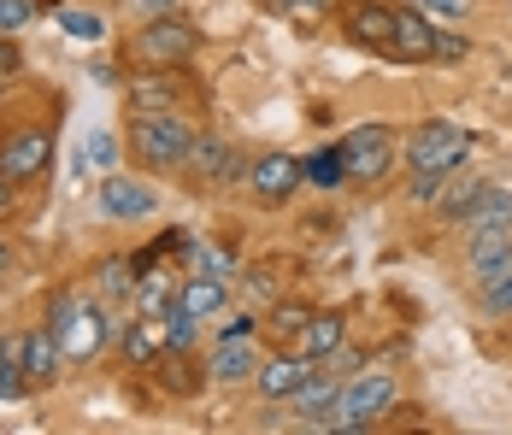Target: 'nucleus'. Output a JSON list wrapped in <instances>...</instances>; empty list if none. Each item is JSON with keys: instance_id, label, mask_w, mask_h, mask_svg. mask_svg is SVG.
<instances>
[{"instance_id": "obj_15", "label": "nucleus", "mask_w": 512, "mask_h": 435, "mask_svg": "<svg viewBox=\"0 0 512 435\" xmlns=\"http://www.w3.org/2000/svg\"><path fill=\"white\" fill-rule=\"evenodd\" d=\"M342 341H348V318H342V312H312L307 330L295 336V353H307L312 365H324Z\"/></svg>"}, {"instance_id": "obj_33", "label": "nucleus", "mask_w": 512, "mask_h": 435, "mask_svg": "<svg viewBox=\"0 0 512 435\" xmlns=\"http://www.w3.org/2000/svg\"><path fill=\"white\" fill-rule=\"evenodd\" d=\"M330 6H336V0H283V12H289V18H301V24H312V18H324Z\"/></svg>"}, {"instance_id": "obj_25", "label": "nucleus", "mask_w": 512, "mask_h": 435, "mask_svg": "<svg viewBox=\"0 0 512 435\" xmlns=\"http://www.w3.org/2000/svg\"><path fill=\"white\" fill-rule=\"evenodd\" d=\"M189 271H195V277H218V283H230V277H236V259H230L218 242H189Z\"/></svg>"}, {"instance_id": "obj_21", "label": "nucleus", "mask_w": 512, "mask_h": 435, "mask_svg": "<svg viewBox=\"0 0 512 435\" xmlns=\"http://www.w3.org/2000/svg\"><path fill=\"white\" fill-rule=\"evenodd\" d=\"M118 347H124V359H130V365H154L159 353L171 347V341H165V318H142V312H136V324L124 330Z\"/></svg>"}, {"instance_id": "obj_37", "label": "nucleus", "mask_w": 512, "mask_h": 435, "mask_svg": "<svg viewBox=\"0 0 512 435\" xmlns=\"http://www.w3.org/2000/svg\"><path fill=\"white\" fill-rule=\"evenodd\" d=\"M18 65H24V59H18V48L0 36V83H6V77H18Z\"/></svg>"}, {"instance_id": "obj_22", "label": "nucleus", "mask_w": 512, "mask_h": 435, "mask_svg": "<svg viewBox=\"0 0 512 435\" xmlns=\"http://www.w3.org/2000/svg\"><path fill=\"white\" fill-rule=\"evenodd\" d=\"M59 359H65V347H59V330H36V336H24V377L30 383H53V371H59Z\"/></svg>"}, {"instance_id": "obj_11", "label": "nucleus", "mask_w": 512, "mask_h": 435, "mask_svg": "<svg viewBox=\"0 0 512 435\" xmlns=\"http://www.w3.org/2000/svg\"><path fill=\"white\" fill-rule=\"evenodd\" d=\"M312 371H318V365H312L307 353H295V347H283V353H265V359H259V371H254V388L265 394V400H289V394H295V388L307 383Z\"/></svg>"}, {"instance_id": "obj_27", "label": "nucleus", "mask_w": 512, "mask_h": 435, "mask_svg": "<svg viewBox=\"0 0 512 435\" xmlns=\"http://www.w3.org/2000/svg\"><path fill=\"white\" fill-rule=\"evenodd\" d=\"M307 318H312V306H301V300H283V306H271L265 312V330L277 341H295L301 330H307Z\"/></svg>"}, {"instance_id": "obj_8", "label": "nucleus", "mask_w": 512, "mask_h": 435, "mask_svg": "<svg viewBox=\"0 0 512 435\" xmlns=\"http://www.w3.org/2000/svg\"><path fill=\"white\" fill-rule=\"evenodd\" d=\"M301 183H307V171H301L295 153H259L254 165H248V189H254L259 206H283Z\"/></svg>"}, {"instance_id": "obj_7", "label": "nucleus", "mask_w": 512, "mask_h": 435, "mask_svg": "<svg viewBox=\"0 0 512 435\" xmlns=\"http://www.w3.org/2000/svg\"><path fill=\"white\" fill-rule=\"evenodd\" d=\"M248 165H254V159H248V153H242V147H230L224 142V136H195V147H189V165H183V171H189V177H201V183H242V177H248Z\"/></svg>"}, {"instance_id": "obj_10", "label": "nucleus", "mask_w": 512, "mask_h": 435, "mask_svg": "<svg viewBox=\"0 0 512 435\" xmlns=\"http://www.w3.org/2000/svg\"><path fill=\"white\" fill-rule=\"evenodd\" d=\"M342 36L359 42V48L389 53L395 48V6H383V0H348L342 6Z\"/></svg>"}, {"instance_id": "obj_16", "label": "nucleus", "mask_w": 512, "mask_h": 435, "mask_svg": "<svg viewBox=\"0 0 512 435\" xmlns=\"http://www.w3.org/2000/svg\"><path fill=\"white\" fill-rule=\"evenodd\" d=\"M171 306H183L189 318H218V312L230 306V283H218V277H195V271H189Z\"/></svg>"}, {"instance_id": "obj_13", "label": "nucleus", "mask_w": 512, "mask_h": 435, "mask_svg": "<svg viewBox=\"0 0 512 435\" xmlns=\"http://www.w3.org/2000/svg\"><path fill=\"white\" fill-rule=\"evenodd\" d=\"M159 206V194L136 177H101V212L106 218H148Z\"/></svg>"}, {"instance_id": "obj_9", "label": "nucleus", "mask_w": 512, "mask_h": 435, "mask_svg": "<svg viewBox=\"0 0 512 435\" xmlns=\"http://www.w3.org/2000/svg\"><path fill=\"white\" fill-rule=\"evenodd\" d=\"M53 159V136L48 130H18V136H6V147H0V177L18 189V183H36L42 171H48Z\"/></svg>"}, {"instance_id": "obj_18", "label": "nucleus", "mask_w": 512, "mask_h": 435, "mask_svg": "<svg viewBox=\"0 0 512 435\" xmlns=\"http://www.w3.org/2000/svg\"><path fill=\"white\" fill-rule=\"evenodd\" d=\"M507 259H512V230H477L471 247H465V265H471V277H477V283H483V277H495Z\"/></svg>"}, {"instance_id": "obj_1", "label": "nucleus", "mask_w": 512, "mask_h": 435, "mask_svg": "<svg viewBox=\"0 0 512 435\" xmlns=\"http://www.w3.org/2000/svg\"><path fill=\"white\" fill-rule=\"evenodd\" d=\"M195 136L201 130L183 112H136V124H130V147H136V159L148 171H183Z\"/></svg>"}, {"instance_id": "obj_2", "label": "nucleus", "mask_w": 512, "mask_h": 435, "mask_svg": "<svg viewBox=\"0 0 512 435\" xmlns=\"http://www.w3.org/2000/svg\"><path fill=\"white\" fill-rule=\"evenodd\" d=\"M48 324L59 330V347H65V359H71V365H89V359L106 347V336H112L106 306H95V300H77V294H53Z\"/></svg>"}, {"instance_id": "obj_5", "label": "nucleus", "mask_w": 512, "mask_h": 435, "mask_svg": "<svg viewBox=\"0 0 512 435\" xmlns=\"http://www.w3.org/2000/svg\"><path fill=\"white\" fill-rule=\"evenodd\" d=\"M395 377L389 371H365L354 383H342V400H336V418H330V430H371L389 406H395Z\"/></svg>"}, {"instance_id": "obj_4", "label": "nucleus", "mask_w": 512, "mask_h": 435, "mask_svg": "<svg viewBox=\"0 0 512 435\" xmlns=\"http://www.w3.org/2000/svg\"><path fill=\"white\" fill-rule=\"evenodd\" d=\"M471 130L460 124H448V118H430V124H418L407 142V165L412 171H460L465 159H471Z\"/></svg>"}, {"instance_id": "obj_32", "label": "nucleus", "mask_w": 512, "mask_h": 435, "mask_svg": "<svg viewBox=\"0 0 512 435\" xmlns=\"http://www.w3.org/2000/svg\"><path fill=\"white\" fill-rule=\"evenodd\" d=\"M442 183H448V171H412V200H418V206H430V200H436V194H442Z\"/></svg>"}, {"instance_id": "obj_14", "label": "nucleus", "mask_w": 512, "mask_h": 435, "mask_svg": "<svg viewBox=\"0 0 512 435\" xmlns=\"http://www.w3.org/2000/svg\"><path fill=\"white\" fill-rule=\"evenodd\" d=\"M212 371V383H224V388H236V383H254V371H259V353H254V341L248 336H230V341H218V353L206 359Z\"/></svg>"}, {"instance_id": "obj_20", "label": "nucleus", "mask_w": 512, "mask_h": 435, "mask_svg": "<svg viewBox=\"0 0 512 435\" xmlns=\"http://www.w3.org/2000/svg\"><path fill=\"white\" fill-rule=\"evenodd\" d=\"M395 59H430L436 53V24L424 12H395Z\"/></svg>"}, {"instance_id": "obj_31", "label": "nucleus", "mask_w": 512, "mask_h": 435, "mask_svg": "<svg viewBox=\"0 0 512 435\" xmlns=\"http://www.w3.org/2000/svg\"><path fill=\"white\" fill-rule=\"evenodd\" d=\"M59 24H65L77 42H101V36H106V24L95 18V12H59Z\"/></svg>"}, {"instance_id": "obj_41", "label": "nucleus", "mask_w": 512, "mask_h": 435, "mask_svg": "<svg viewBox=\"0 0 512 435\" xmlns=\"http://www.w3.org/2000/svg\"><path fill=\"white\" fill-rule=\"evenodd\" d=\"M6 271H12V247L0 242V277H6Z\"/></svg>"}, {"instance_id": "obj_3", "label": "nucleus", "mask_w": 512, "mask_h": 435, "mask_svg": "<svg viewBox=\"0 0 512 435\" xmlns=\"http://www.w3.org/2000/svg\"><path fill=\"white\" fill-rule=\"evenodd\" d=\"M201 48V30L189 24V18H177V12H165V18H148L142 30H136V65H148V71H183V59Z\"/></svg>"}, {"instance_id": "obj_35", "label": "nucleus", "mask_w": 512, "mask_h": 435, "mask_svg": "<svg viewBox=\"0 0 512 435\" xmlns=\"http://www.w3.org/2000/svg\"><path fill=\"white\" fill-rule=\"evenodd\" d=\"M112 153H118V147H112V136H89V159H95L101 171H112Z\"/></svg>"}, {"instance_id": "obj_24", "label": "nucleus", "mask_w": 512, "mask_h": 435, "mask_svg": "<svg viewBox=\"0 0 512 435\" xmlns=\"http://www.w3.org/2000/svg\"><path fill=\"white\" fill-rule=\"evenodd\" d=\"M130 112H177V89H171V71L159 77H142L130 89Z\"/></svg>"}, {"instance_id": "obj_26", "label": "nucleus", "mask_w": 512, "mask_h": 435, "mask_svg": "<svg viewBox=\"0 0 512 435\" xmlns=\"http://www.w3.org/2000/svg\"><path fill=\"white\" fill-rule=\"evenodd\" d=\"M477 194H483V183H477V177H454V171H448V183H442V194H436V200H442V218H448V224H460L465 212H471V200H477Z\"/></svg>"}, {"instance_id": "obj_39", "label": "nucleus", "mask_w": 512, "mask_h": 435, "mask_svg": "<svg viewBox=\"0 0 512 435\" xmlns=\"http://www.w3.org/2000/svg\"><path fill=\"white\" fill-rule=\"evenodd\" d=\"M0 365H24V336H0Z\"/></svg>"}, {"instance_id": "obj_30", "label": "nucleus", "mask_w": 512, "mask_h": 435, "mask_svg": "<svg viewBox=\"0 0 512 435\" xmlns=\"http://www.w3.org/2000/svg\"><path fill=\"white\" fill-rule=\"evenodd\" d=\"M36 12H42L36 0H0V36H12V30H24V24H30Z\"/></svg>"}, {"instance_id": "obj_19", "label": "nucleus", "mask_w": 512, "mask_h": 435, "mask_svg": "<svg viewBox=\"0 0 512 435\" xmlns=\"http://www.w3.org/2000/svg\"><path fill=\"white\" fill-rule=\"evenodd\" d=\"M177 289H183V283H177V271H154V265H148V271L136 277V294H130V300H136V312H142V318H165V312H171V300H177Z\"/></svg>"}, {"instance_id": "obj_36", "label": "nucleus", "mask_w": 512, "mask_h": 435, "mask_svg": "<svg viewBox=\"0 0 512 435\" xmlns=\"http://www.w3.org/2000/svg\"><path fill=\"white\" fill-rule=\"evenodd\" d=\"M230 336H254V318H242V312L224 318V324H218V341H230Z\"/></svg>"}, {"instance_id": "obj_12", "label": "nucleus", "mask_w": 512, "mask_h": 435, "mask_svg": "<svg viewBox=\"0 0 512 435\" xmlns=\"http://www.w3.org/2000/svg\"><path fill=\"white\" fill-rule=\"evenodd\" d=\"M342 371H312L307 383L289 394V406H295V418L312 424V430H330V418H336V400H342V383H336Z\"/></svg>"}, {"instance_id": "obj_17", "label": "nucleus", "mask_w": 512, "mask_h": 435, "mask_svg": "<svg viewBox=\"0 0 512 435\" xmlns=\"http://www.w3.org/2000/svg\"><path fill=\"white\" fill-rule=\"evenodd\" d=\"M460 224H465V236H477V230H512V189L483 183V194L471 200V212H465Z\"/></svg>"}, {"instance_id": "obj_34", "label": "nucleus", "mask_w": 512, "mask_h": 435, "mask_svg": "<svg viewBox=\"0 0 512 435\" xmlns=\"http://www.w3.org/2000/svg\"><path fill=\"white\" fill-rule=\"evenodd\" d=\"M465 36H448V30H436V53H430V59H465Z\"/></svg>"}, {"instance_id": "obj_29", "label": "nucleus", "mask_w": 512, "mask_h": 435, "mask_svg": "<svg viewBox=\"0 0 512 435\" xmlns=\"http://www.w3.org/2000/svg\"><path fill=\"white\" fill-rule=\"evenodd\" d=\"M477 294H483V312H495V318H512V259L495 271V277H483L477 283Z\"/></svg>"}, {"instance_id": "obj_43", "label": "nucleus", "mask_w": 512, "mask_h": 435, "mask_svg": "<svg viewBox=\"0 0 512 435\" xmlns=\"http://www.w3.org/2000/svg\"><path fill=\"white\" fill-rule=\"evenodd\" d=\"M0 89H6V83H0Z\"/></svg>"}, {"instance_id": "obj_23", "label": "nucleus", "mask_w": 512, "mask_h": 435, "mask_svg": "<svg viewBox=\"0 0 512 435\" xmlns=\"http://www.w3.org/2000/svg\"><path fill=\"white\" fill-rule=\"evenodd\" d=\"M301 171H307V189H342V183H348L342 147H318L312 159H301Z\"/></svg>"}, {"instance_id": "obj_28", "label": "nucleus", "mask_w": 512, "mask_h": 435, "mask_svg": "<svg viewBox=\"0 0 512 435\" xmlns=\"http://www.w3.org/2000/svg\"><path fill=\"white\" fill-rule=\"evenodd\" d=\"M95 283H101V294L106 300H130L136 294V271H130V259H101V271H95Z\"/></svg>"}, {"instance_id": "obj_40", "label": "nucleus", "mask_w": 512, "mask_h": 435, "mask_svg": "<svg viewBox=\"0 0 512 435\" xmlns=\"http://www.w3.org/2000/svg\"><path fill=\"white\" fill-rule=\"evenodd\" d=\"M136 12H148V18H165V12H177V0H130Z\"/></svg>"}, {"instance_id": "obj_6", "label": "nucleus", "mask_w": 512, "mask_h": 435, "mask_svg": "<svg viewBox=\"0 0 512 435\" xmlns=\"http://www.w3.org/2000/svg\"><path fill=\"white\" fill-rule=\"evenodd\" d=\"M342 165H348V183H377V177H389V165H395V130L389 124H359L342 136Z\"/></svg>"}, {"instance_id": "obj_42", "label": "nucleus", "mask_w": 512, "mask_h": 435, "mask_svg": "<svg viewBox=\"0 0 512 435\" xmlns=\"http://www.w3.org/2000/svg\"><path fill=\"white\" fill-rule=\"evenodd\" d=\"M6 206H12V183H6V177H0V212H6Z\"/></svg>"}, {"instance_id": "obj_38", "label": "nucleus", "mask_w": 512, "mask_h": 435, "mask_svg": "<svg viewBox=\"0 0 512 435\" xmlns=\"http://www.w3.org/2000/svg\"><path fill=\"white\" fill-rule=\"evenodd\" d=\"M424 12H436V18H465V0H418Z\"/></svg>"}]
</instances>
